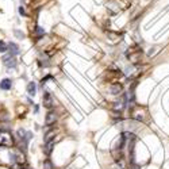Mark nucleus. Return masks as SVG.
I'll return each mask as SVG.
<instances>
[{"mask_svg": "<svg viewBox=\"0 0 169 169\" xmlns=\"http://www.w3.org/2000/svg\"><path fill=\"white\" fill-rule=\"evenodd\" d=\"M12 80L11 78H3L2 81H0V89L3 91H10L12 88Z\"/></svg>", "mask_w": 169, "mask_h": 169, "instance_id": "20e7f679", "label": "nucleus"}, {"mask_svg": "<svg viewBox=\"0 0 169 169\" xmlns=\"http://www.w3.org/2000/svg\"><path fill=\"white\" fill-rule=\"evenodd\" d=\"M43 169H54L53 164H51L50 160H45L43 161Z\"/></svg>", "mask_w": 169, "mask_h": 169, "instance_id": "9d476101", "label": "nucleus"}, {"mask_svg": "<svg viewBox=\"0 0 169 169\" xmlns=\"http://www.w3.org/2000/svg\"><path fill=\"white\" fill-rule=\"evenodd\" d=\"M19 14H20V15H23V16H26V12H25V8H23L22 6L19 7Z\"/></svg>", "mask_w": 169, "mask_h": 169, "instance_id": "ddd939ff", "label": "nucleus"}, {"mask_svg": "<svg viewBox=\"0 0 169 169\" xmlns=\"http://www.w3.org/2000/svg\"><path fill=\"white\" fill-rule=\"evenodd\" d=\"M19 169H29V168H23V166H20Z\"/></svg>", "mask_w": 169, "mask_h": 169, "instance_id": "dca6fc26", "label": "nucleus"}, {"mask_svg": "<svg viewBox=\"0 0 169 169\" xmlns=\"http://www.w3.org/2000/svg\"><path fill=\"white\" fill-rule=\"evenodd\" d=\"M26 89H27V93H29L30 96H35V93H37V84L34 81H30L29 84H27Z\"/></svg>", "mask_w": 169, "mask_h": 169, "instance_id": "6e6552de", "label": "nucleus"}, {"mask_svg": "<svg viewBox=\"0 0 169 169\" xmlns=\"http://www.w3.org/2000/svg\"><path fill=\"white\" fill-rule=\"evenodd\" d=\"M7 50H8V43L0 39V53H6Z\"/></svg>", "mask_w": 169, "mask_h": 169, "instance_id": "1a4fd4ad", "label": "nucleus"}, {"mask_svg": "<svg viewBox=\"0 0 169 169\" xmlns=\"http://www.w3.org/2000/svg\"><path fill=\"white\" fill-rule=\"evenodd\" d=\"M38 111H39V106H38V104H35V107H34V112H35V114H38Z\"/></svg>", "mask_w": 169, "mask_h": 169, "instance_id": "2eb2a0df", "label": "nucleus"}, {"mask_svg": "<svg viewBox=\"0 0 169 169\" xmlns=\"http://www.w3.org/2000/svg\"><path fill=\"white\" fill-rule=\"evenodd\" d=\"M42 103H43V107L48 110H53L54 107V97L49 91L43 92V96H42Z\"/></svg>", "mask_w": 169, "mask_h": 169, "instance_id": "f257e3e1", "label": "nucleus"}, {"mask_svg": "<svg viewBox=\"0 0 169 169\" xmlns=\"http://www.w3.org/2000/svg\"><path fill=\"white\" fill-rule=\"evenodd\" d=\"M8 51H10V54H11V55H14V57L20 53L19 46H18V45L15 43V42H10V43H8Z\"/></svg>", "mask_w": 169, "mask_h": 169, "instance_id": "423d86ee", "label": "nucleus"}, {"mask_svg": "<svg viewBox=\"0 0 169 169\" xmlns=\"http://www.w3.org/2000/svg\"><path fill=\"white\" fill-rule=\"evenodd\" d=\"M54 145H55V141L54 139H51V141H49V142L45 143L43 153L46 154V156H50V154H51V152H53V149H54Z\"/></svg>", "mask_w": 169, "mask_h": 169, "instance_id": "39448f33", "label": "nucleus"}, {"mask_svg": "<svg viewBox=\"0 0 169 169\" xmlns=\"http://www.w3.org/2000/svg\"><path fill=\"white\" fill-rule=\"evenodd\" d=\"M156 50H157V48H153L152 50H150V51H149V55H153L154 53H156Z\"/></svg>", "mask_w": 169, "mask_h": 169, "instance_id": "4468645a", "label": "nucleus"}, {"mask_svg": "<svg viewBox=\"0 0 169 169\" xmlns=\"http://www.w3.org/2000/svg\"><path fill=\"white\" fill-rule=\"evenodd\" d=\"M58 118H60V115L57 114V111L49 110V112L46 114V118H45V125L49 126V127H51V126L58 120Z\"/></svg>", "mask_w": 169, "mask_h": 169, "instance_id": "f03ea898", "label": "nucleus"}, {"mask_svg": "<svg viewBox=\"0 0 169 169\" xmlns=\"http://www.w3.org/2000/svg\"><path fill=\"white\" fill-rule=\"evenodd\" d=\"M3 64L6 65L7 68H16V58L14 57V55L8 54V55H4L3 57Z\"/></svg>", "mask_w": 169, "mask_h": 169, "instance_id": "7ed1b4c3", "label": "nucleus"}, {"mask_svg": "<svg viewBox=\"0 0 169 169\" xmlns=\"http://www.w3.org/2000/svg\"><path fill=\"white\" fill-rule=\"evenodd\" d=\"M14 34H15V37H18L19 39L25 38V34H23V32H20L19 30H14Z\"/></svg>", "mask_w": 169, "mask_h": 169, "instance_id": "f8f14e48", "label": "nucleus"}, {"mask_svg": "<svg viewBox=\"0 0 169 169\" xmlns=\"http://www.w3.org/2000/svg\"><path fill=\"white\" fill-rule=\"evenodd\" d=\"M34 31H35V34H38V35H43L45 34V30L42 29V27H39V26H37Z\"/></svg>", "mask_w": 169, "mask_h": 169, "instance_id": "9b49d317", "label": "nucleus"}, {"mask_svg": "<svg viewBox=\"0 0 169 169\" xmlns=\"http://www.w3.org/2000/svg\"><path fill=\"white\" fill-rule=\"evenodd\" d=\"M122 89H123V87H122V84H119V83H115V84H111L110 85V92L112 95H119L122 92Z\"/></svg>", "mask_w": 169, "mask_h": 169, "instance_id": "0eeeda50", "label": "nucleus"}]
</instances>
